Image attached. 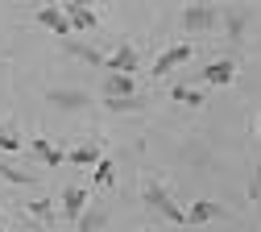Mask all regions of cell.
Returning <instances> with one entry per match:
<instances>
[{"mask_svg":"<svg viewBox=\"0 0 261 232\" xmlns=\"http://www.w3.org/2000/svg\"><path fill=\"white\" fill-rule=\"evenodd\" d=\"M29 212H34V216H46V212H50V203H46V199H38V203H29Z\"/></svg>","mask_w":261,"mask_h":232,"instance_id":"obj_17","label":"cell"},{"mask_svg":"<svg viewBox=\"0 0 261 232\" xmlns=\"http://www.w3.org/2000/svg\"><path fill=\"white\" fill-rule=\"evenodd\" d=\"M71 5H83V9H91V5H95V0H71Z\"/></svg>","mask_w":261,"mask_h":232,"instance_id":"obj_19","label":"cell"},{"mask_svg":"<svg viewBox=\"0 0 261 232\" xmlns=\"http://www.w3.org/2000/svg\"><path fill=\"white\" fill-rule=\"evenodd\" d=\"M42 5H54V0H42Z\"/></svg>","mask_w":261,"mask_h":232,"instance_id":"obj_21","label":"cell"},{"mask_svg":"<svg viewBox=\"0 0 261 232\" xmlns=\"http://www.w3.org/2000/svg\"><path fill=\"white\" fill-rule=\"evenodd\" d=\"M62 208H67L71 220H79V212L87 208V187H67L62 191Z\"/></svg>","mask_w":261,"mask_h":232,"instance_id":"obj_8","label":"cell"},{"mask_svg":"<svg viewBox=\"0 0 261 232\" xmlns=\"http://www.w3.org/2000/svg\"><path fill=\"white\" fill-rule=\"evenodd\" d=\"M203 87H170V99H174V104H191V108H199L203 104Z\"/></svg>","mask_w":261,"mask_h":232,"instance_id":"obj_13","label":"cell"},{"mask_svg":"<svg viewBox=\"0 0 261 232\" xmlns=\"http://www.w3.org/2000/svg\"><path fill=\"white\" fill-rule=\"evenodd\" d=\"M253 195L261 199V170H257V183H253Z\"/></svg>","mask_w":261,"mask_h":232,"instance_id":"obj_18","label":"cell"},{"mask_svg":"<svg viewBox=\"0 0 261 232\" xmlns=\"http://www.w3.org/2000/svg\"><path fill=\"white\" fill-rule=\"evenodd\" d=\"M216 21H220V9L216 5H195V9L182 13V25L187 29H212Z\"/></svg>","mask_w":261,"mask_h":232,"instance_id":"obj_5","label":"cell"},{"mask_svg":"<svg viewBox=\"0 0 261 232\" xmlns=\"http://www.w3.org/2000/svg\"><path fill=\"white\" fill-rule=\"evenodd\" d=\"M0 170H5V178H13V183H34V178H29L25 170H17V166H9V162L0 166Z\"/></svg>","mask_w":261,"mask_h":232,"instance_id":"obj_16","label":"cell"},{"mask_svg":"<svg viewBox=\"0 0 261 232\" xmlns=\"http://www.w3.org/2000/svg\"><path fill=\"white\" fill-rule=\"evenodd\" d=\"M237 71H241L237 58H216V62L203 66V83H207V87H228V83L237 79Z\"/></svg>","mask_w":261,"mask_h":232,"instance_id":"obj_2","label":"cell"},{"mask_svg":"<svg viewBox=\"0 0 261 232\" xmlns=\"http://www.w3.org/2000/svg\"><path fill=\"white\" fill-rule=\"evenodd\" d=\"M216 216H220V208L207 203V199H199V203H195V208L182 216V224H207V220H216Z\"/></svg>","mask_w":261,"mask_h":232,"instance_id":"obj_11","label":"cell"},{"mask_svg":"<svg viewBox=\"0 0 261 232\" xmlns=\"http://www.w3.org/2000/svg\"><path fill=\"white\" fill-rule=\"evenodd\" d=\"M187 58H191V42H174V46H166V50L158 54V62H153V75H158V79H166L174 66H182Z\"/></svg>","mask_w":261,"mask_h":232,"instance_id":"obj_1","label":"cell"},{"mask_svg":"<svg viewBox=\"0 0 261 232\" xmlns=\"http://www.w3.org/2000/svg\"><path fill=\"white\" fill-rule=\"evenodd\" d=\"M112 174H116L112 158H100V162H95V187H108V183H112Z\"/></svg>","mask_w":261,"mask_h":232,"instance_id":"obj_14","label":"cell"},{"mask_svg":"<svg viewBox=\"0 0 261 232\" xmlns=\"http://www.w3.org/2000/svg\"><path fill=\"white\" fill-rule=\"evenodd\" d=\"M38 25L50 29V33H58V38H67V33H71V21H67V13H62L58 5H42L38 9Z\"/></svg>","mask_w":261,"mask_h":232,"instance_id":"obj_3","label":"cell"},{"mask_svg":"<svg viewBox=\"0 0 261 232\" xmlns=\"http://www.w3.org/2000/svg\"><path fill=\"white\" fill-rule=\"evenodd\" d=\"M0 232H5V224H0Z\"/></svg>","mask_w":261,"mask_h":232,"instance_id":"obj_22","label":"cell"},{"mask_svg":"<svg viewBox=\"0 0 261 232\" xmlns=\"http://www.w3.org/2000/svg\"><path fill=\"white\" fill-rule=\"evenodd\" d=\"M0 153H21V137L0 124Z\"/></svg>","mask_w":261,"mask_h":232,"instance_id":"obj_15","label":"cell"},{"mask_svg":"<svg viewBox=\"0 0 261 232\" xmlns=\"http://www.w3.org/2000/svg\"><path fill=\"white\" fill-rule=\"evenodd\" d=\"M104 153H100V145H75V149H67V162H75V166H95Z\"/></svg>","mask_w":261,"mask_h":232,"instance_id":"obj_12","label":"cell"},{"mask_svg":"<svg viewBox=\"0 0 261 232\" xmlns=\"http://www.w3.org/2000/svg\"><path fill=\"white\" fill-rule=\"evenodd\" d=\"M62 13H67V21H71V33H75V29H79V33H87V29L100 25V17H95L91 9H83V5H67Z\"/></svg>","mask_w":261,"mask_h":232,"instance_id":"obj_6","label":"cell"},{"mask_svg":"<svg viewBox=\"0 0 261 232\" xmlns=\"http://www.w3.org/2000/svg\"><path fill=\"white\" fill-rule=\"evenodd\" d=\"M145 199H149L153 208H162V212H166L170 220H178V224H182V212H174V208H170V199H166V191H162L158 183H149V187H145Z\"/></svg>","mask_w":261,"mask_h":232,"instance_id":"obj_10","label":"cell"},{"mask_svg":"<svg viewBox=\"0 0 261 232\" xmlns=\"http://www.w3.org/2000/svg\"><path fill=\"white\" fill-rule=\"evenodd\" d=\"M257 133H261V116H257Z\"/></svg>","mask_w":261,"mask_h":232,"instance_id":"obj_20","label":"cell"},{"mask_svg":"<svg viewBox=\"0 0 261 232\" xmlns=\"http://www.w3.org/2000/svg\"><path fill=\"white\" fill-rule=\"evenodd\" d=\"M104 91H108V99H128V95L137 91V79L133 75H108Z\"/></svg>","mask_w":261,"mask_h":232,"instance_id":"obj_7","label":"cell"},{"mask_svg":"<svg viewBox=\"0 0 261 232\" xmlns=\"http://www.w3.org/2000/svg\"><path fill=\"white\" fill-rule=\"evenodd\" d=\"M34 153L46 162V166H58V162H67V149H58L54 141H46V137H38L34 141Z\"/></svg>","mask_w":261,"mask_h":232,"instance_id":"obj_9","label":"cell"},{"mask_svg":"<svg viewBox=\"0 0 261 232\" xmlns=\"http://www.w3.org/2000/svg\"><path fill=\"white\" fill-rule=\"evenodd\" d=\"M104 66H108V75H133L137 71V50L133 46H120L116 54L104 58Z\"/></svg>","mask_w":261,"mask_h":232,"instance_id":"obj_4","label":"cell"}]
</instances>
